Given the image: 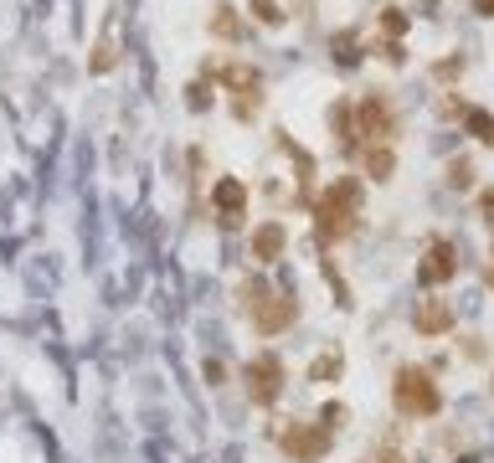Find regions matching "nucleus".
Here are the masks:
<instances>
[{
    "instance_id": "nucleus-16",
    "label": "nucleus",
    "mask_w": 494,
    "mask_h": 463,
    "mask_svg": "<svg viewBox=\"0 0 494 463\" xmlns=\"http://www.w3.org/2000/svg\"><path fill=\"white\" fill-rule=\"evenodd\" d=\"M330 52H335V63L351 72L355 63H361V36L355 32H335V42H330Z\"/></svg>"
},
{
    "instance_id": "nucleus-27",
    "label": "nucleus",
    "mask_w": 494,
    "mask_h": 463,
    "mask_svg": "<svg viewBox=\"0 0 494 463\" xmlns=\"http://www.w3.org/2000/svg\"><path fill=\"white\" fill-rule=\"evenodd\" d=\"M376 463H407V458H402L397 448H386V453H382V458H376Z\"/></svg>"
},
{
    "instance_id": "nucleus-29",
    "label": "nucleus",
    "mask_w": 494,
    "mask_h": 463,
    "mask_svg": "<svg viewBox=\"0 0 494 463\" xmlns=\"http://www.w3.org/2000/svg\"><path fill=\"white\" fill-rule=\"evenodd\" d=\"M459 463H479V458H459Z\"/></svg>"
},
{
    "instance_id": "nucleus-1",
    "label": "nucleus",
    "mask_w": 494,
    "mask_h": 463,
    "mask_svg": "<svg viewBox=\"0 0 494 463\" xmlns=\"http://www.w3.org/2000/svg\"><path fill=\"white\" fill-rule=\"evenodd\" d=\"M361 196H366V180L361 176H335L315 201V232L319 242H330L335 247L340 237H351L355 232V217H361Z\"/></svg>"
},
{
    "instance_id": "nucleus-2",
    "label": "nucleus",
    "mask_w": 494,
    "mask_h": 463,
    "mask_svg": "<svg viewBox=\"0 0 494 463\" xmlns=\"http://www.w3.org/2000/svg\"><path fill=\"white\" fill-rule=\"evenodd\" d=\"M392 401H397L402 417H438L443 391H438V381H432L422 366H397V376H392Z\"/></svg>"
},
{
    "instance_id": "nucleus-23",
    "label": "nucleus",
    "mask_w": 494,
    "mask_h": 463,
    "mask_svg": "<svg viewBox=\"0 0 494 463\" xmlns=\"http://www.w3.org/2000/svg\"><path fill=\"white\" fill-rule=\"evenodd\" d=\"M459 72H463V57H438V63H432V78H438V82L459 78Z\"/></svg>"
},
{
    "instance_id": "nucleus-18",
    "label": "nucleus",
    "mask_w": 494,
    "mask_h": 463,
    "mask_svg": "<svg viewBox=\"0 0 494 463\" xmlns=\"http://www.w3.org/2000/svg\"><path fill=\"white\" fill-rule=\"evenodd\" d=\"M247 11H253V21H263V26H284L288 21V11L278 0H247Z\"/></svg>"
},
{
    "instance_id": "nucleus-6",
    "label": "nucleus",
    "mask_w": 494,
    "mask_h": 463,
    "mask_svg": "<svg viewBox=\"0 0 494 463\" xmlns=\"http://www.w3.org/2000/svg\"><path fill=\"white\" fill-rule=\"evenodd\" d=\"M284 448L299 463H319V453L330 448V428H319V422L315 428H309V422H288L284 428Z\"/></svg>"
},
{
    "instance_id": "nucleus-8",
    "label": "nucleus",
    "mask_w": 494,
    "mask_h": 463,
    "mask_svg": "<svg viewBox=\"0 0 494 463\" xmlns=\"http://www.w3.org/2000/svg\"><path fill=\"white\" fill-rule=\"evenodd\" d=\"M211 211L222 217V222H242L247 217V180L237 176H222L211 186Z\"/></svg>"
},
{
    "instance_id": "nucleus-12",
    "label": "nucleus",
    "mask_w": 494,
    "mask_h": 463,
    "mask_svg": "<svg viewBox=\"0 0 494 463\" xmlns=\"http://www.w3.org/2000/svg\"><path fill=\"white\" fill-rule=\"evenodd\" d=\"M361 170H366L371 180H392V170H397V150H392V144H366V150H361Z\"/></svg>"
},
{
    "instance_id": "nucleus-25",
    "label": "nucleus",
    "mask_w": 494,
    "mask_h": 463,
    "mask_svg": "<svg viewBox=\"0 0 494 463\" xmlns=\"http://www.w3.org/2000/svg\"><path fill=\"white\" fill-rule=\"evenodd\" d=\"M479 211H484V222H494V186L489 191H479Z\"/></svg>"
},
{
    "instance_id": "nucleus-22",
    "label": "nucleus",
    "mask_w": 494,
    "mask_h": 463,
    "mask_svg": "<svg viewBox=\"0 0 494 463\" xmlns=\"http://www.w3.org/2000/svg\"><path fill=\"white\" fill-rule=\"evenodd\" d=\"M186 109H191V113L211 109V78H207V82H191V88H186Z\"/></svg>"
},
{
    "instance_id": "nucleus-9",
    "label": "nucleus",
    "mask_w": 494,
    "mask_h": 463,
    "mask_svg": "<svg viewBox=\"0 0 494 463\" xmlns=\"http://www.w3.org/2000/svg\"><path fill=\"white\" fill-rule=\"evenodd\" d=\"M247 247H253V257H257V263H278V257L288 253V227L278 222V217H268L263 227H253Z\"/></svg>"
},
{
    "instance_id": "nucleus-11",
    "label": "nucleus",
    "mask_w": 494,
    "mask_h": 463,
    "mask_svg": "<svg viewBox=\"0 0 494 463\" xmlns=\"http://www.w3.org/2000/svg\"><path fill=\"white\" fill-rule=\"evenodd\" d=\"M207 78H217L227 93H263V72H257L253 63H227V67H217V72H207Z\"/></svg>"
},
{
    "instance_id": "nucleus-28",
    "label": "nucleus",
    "mask_w": 494,
    "mask_h": 463,
    "mask_svg": "<svg viewBox=\"0 0 494 463\" xmlns=\"http://www.w3.org/2000/svg\"><path fill=\"white\" fill-rule=\"evenodd\" d=\"M484 278H489V288H494V268H489V273H484Z\"/></svg>"
},
{
    "instance_id": "nucleus-17",
    "label": "nucleus",
    "mask_w": 494,
    "mask_h": 463,
    "mask_svg": "<svg viewBox=\"0 0 494 463\" xmlns=\"http://www.w3.org/2000/svg\"><path fill=\"white\" fill-rule=\"evenodd\" d=\"M113 63H119V42H113V32H103V36H98V47H93L88 72H113Z\"/></svg>"
},
{
    "instance_id": "nucleus-4",
    "label": "nucleus",
    "mask_w": 494,
    "mask_h": 463,
    "mask_svg": "<svg viewBox=\"0 0 494 463\" xmlns=\"http://www.w3.org/2000/svg\"><path fill=\"white\" fill-rule=\"evenodd\" d=\"M242 381H247V397L257 401V407H273L278 401V391H284V361L278 355H253L247 361V371H242Z\"/></svg>"
},
{
    "instance_id": "nucleus-13",
    "label": "nucleus",
    "mask_w": 494,
    "mask_h": 463,
    "mask_svg": "<svg viewBox=\"0 0 494 463\" xmlns=\"http://www.w3.org/2000/svg\"><path fill=\"white\" fill-rule=\"evenodd\" d=\"M207 36H217V42H242V16H237V5H217L207 21Z\"/></svg>"
},
{
    "instance_id": "nucleus-26",
    "label": "nucleus",
    "mask_w": 494,
    "mask_h": 463,
    "mask_svg": "<svg viewBox=\"0 0 494 463\" xmlns=\"http://www.w3.org/2000/svg\"><path fill=\"white\" fill-rule=\"evenodd\" d=\"M474 16H484V21H494V0H474Z\"/></svg>"
},
{
    "instance_id": "nucleus-20",
    "label": "nucleus",
    "mask_w": 494,
    "mask_h": 463,
    "mask_svg": "<svg viewBox=\"0 0 494 463\" xmlns=\"http://www.w3.org/2000/svg\"><path fill=\"white\" fill-rule=\"evenodd\" d=\"M257 109H263V93H232V113H237L242 124L257 119Z\"/></svg>"
},
{
    "instance_id": "nucleus-3",
    "label": "nucleus",
    "mask_w": 494,
    "mask_h": 463,
    "mask_svg": "<svg viewBox=\"0 0 494 463\" xmlns=\"http://www.w3.org/2000/svg\"><path fill=\"white\" fill-rule=\"evenodd\" d=\"M355 134L366 144H392L397 140V109H392V98L382 88H371L361 103H355Z\"/></svg>"
},
{
    "instance_id": "nucleus-21",
    "label": "nucleus",
    "mask_w": 494,
    "mask_h": 463,
    "mask_svg": "<svg viewBox=\"0 0 494 463\" xmlns=\"http://www.w3.org/2000/svg\"><path fill=\"white\" fill-rule=\"evenodd\" d=\"M448 186H453V191H469V186H474V165L469 160H448Z\"/></svg>"
},
{
    "instance_id": "nucleus-15",
    "label": "nucleus",
    "mask_w": 494,
    "mask_h": 463,
    "mask_svg": "<svg viewBox=\"0 0 494 463\" xmlns=\"http://www.w3.org/2000/svg\"><path fill=\"white\" fill-rule=\"evenodd\" d=\"M340 371H345V355L340 351H319L315 366H309V381H340Z\"/></svg>"
},
{
    "instance_id": "nucleus-24",
    "label": "nucleus",
    "mask_w": 494,
    "mask_h": 463,
    "mask_svg": "<svg viewBox=\"0 0 494 463\" xmlns=\"http://www.w3.org/2000/svg\"><path fill=\"white\" fill-rule=\"evenodd\" d=\"M376 57H382V63H392V67H402V63H407L402 42H382V47H376Z\"/></svg>"
},
{
    "instance_id": "nucleus-5",
    "label": "nucleus",
    "mask_w": 494,
    "mask_h": 463,
    "mask_svg": "<svg viewBox=\"0 0 494 463\" xmlns=\"http://www.w3.org/2000/svg\"><path fill=\"white\" fill-rule=\"evenodd\" d=\"M453 273H459V247H453L448 237H432L428 253H422V263H417V284L443 288V284H453Z\"/></svg>"
},
{
    "instance_id": "nucleus-10",
    "label": "nucleus",
    "mask_w": 494,
    "mask_h": 463,
    "mask_svg": "<svg viewBox=\"0 0 494 463\" xmlns=\"http://www.w3.org/2000/svg\"><path fill=\"white\" fill-rule=\"evenodd\" d=\"M412 330L417 335H448V330H453V309H448L443 299H422L412 309Z\"/></svg>"
},
{
    "instance_id": "nucleus-14",
    "label": "nucleus",
    "mask_w": 494,
    "mask_h": 463,
    "mask_svg": "<svg viewBox=\"0 0 494 463\" xmlns=\"http://www.w3.org/2000/svg\"><path fill=\"white\" fill-rule=\"evenodd\" d=\"M459 124H463V134H469V140H479V144H494V113H489V109H474V103H469Z\"/></svg>"
},
{
    "instance_id": "nucleus-7",
    "label": "nucleus",
    "mask_w": 494,
    "mask_h": 463,
    "mask_svg": "<svg viewBox=\"0 0 494 463\" xmlns=\"http://www.w3.org/2000/svg\"><path fill=\"white\" fill-rule=\"evenodd\" d=\"M247 314H253V324L263 330V335H278V330H288V324H294L299 304H294V294H268V299L257 304V309H247Z\"/></svg>"
},
{
    "instance_id": "nucleus-19",
    "label": "nucleus",
    "mask_w": 494,
    "mask_h": 463,
    "mask_svg": "<svg viewBox=\"0 0 494 463\" xmlns=\"http://www.w3.org/2000/svg\"><path fill=\"white\" fill-rule=\"evenodd\" d=\"M407 26H412V21L402 16L397 5H386V11H382V32H386V42H402V36H407Z\"/></svg>"
}]
</instances>
